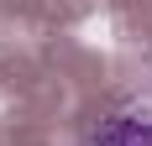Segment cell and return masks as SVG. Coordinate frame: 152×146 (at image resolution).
I'll use <instances>...</instances> for the list:
<instances>
[{
  "label": "cell",
  "mask_w": 152,
  "mask_h": 146,
  "mask_svg": "<svg viewBox=\"0 0 152 146\" xmlns=\"http://www.w3.org/2000/svg\"><path fill=\"white\" fill-rule=\"evenodd\" d=\"M89 146H152V104H131L115 110L94 125Z\"/></svg>",
  "instance_id": "6da1fadb"
}]
</instances>
